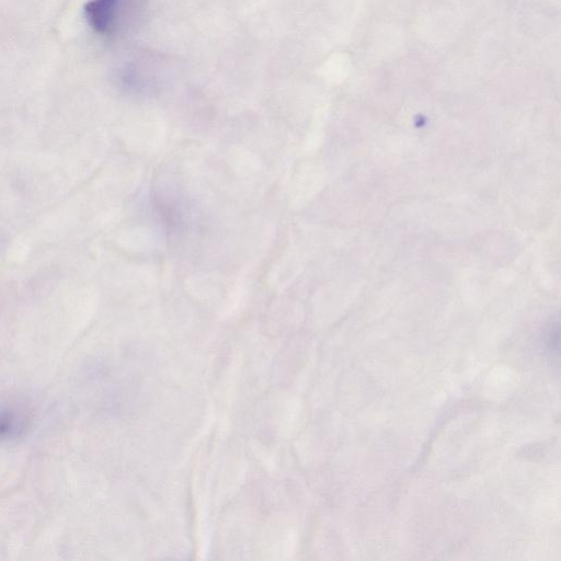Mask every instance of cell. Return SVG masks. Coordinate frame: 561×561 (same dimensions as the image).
Here are the masks:
<instances>
[{"instance_id": "6da1fadb", "label": "cell", "mask_w": 561, "mask_h": 561, "mask_svg": "<svg viewBox=\"0 0 561 561\" xmlns=\"http://www.w3.org/2000/svg\"><path fill=\"white\" fill-rule=\"evenodd\" d=\"M127 0H90L85 6L88 24L101 36L117 29Z\"/></svg>"}, {"instance_id": "7a4b0ae2", "label": "cell", "mask_w": 561, "mask_h": 561, "mask_svg": "<svg viewBox=\"0 0 561 561\" xmlns=\"http://www.w3.org/2000/svg\"><path fill=\"white\" fill-rule=\"evenodd\" d=\"M27 419L24 411L16 407H6L0 410V440L15 438L25 430Z\"/></svg>"}]
</instances>
